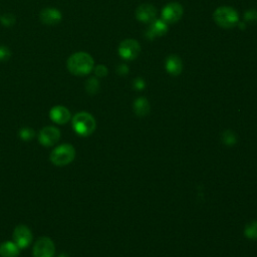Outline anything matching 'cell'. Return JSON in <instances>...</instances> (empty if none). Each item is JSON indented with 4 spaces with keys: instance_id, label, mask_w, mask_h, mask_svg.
Masks as SVG:
<instances>
[{
    "instance_id": "1",
    "label": "cell",
    "mask_w": 257,
    "mask_h": 257,
    "mask_svg": "<svg viewBox=\"0 0 257 257\" xmlns=\"http://www.w3.org/2000/svg\"><path fill=\"white\" fill-rule=\"evenodd\" d=\"M66 66L71 74L76 76H85L91 73L94 69L95 61L91 55L80 51V53H75L68 58Z\"/></svg>"
},
{
    "instance_id": "2",
    "label": "cell",
    "mask_w": 257,
    "mask_h": 257,
    "mask_svg": "<svg viewBox=\"0 0 257 257\" xmlns=\"http://www.w3.org/2000/svg\"><path fill=\"white\" fill-rule=\"evenodd\" d=\"M72 128L78 135L82 137H88L95 132L96 122L94 116L90 113L81 112L75 114L72 118Z\"/></svg>"
},
{
    "instance_id": "3",
    "label": "cell",
    "mask_w": 257,
    "mask_h": 257,
    "mask_svg": "<svg viewBox=\"0 0 257 257\" xmlns=\"http://www.w3.org/2000/svg\"><path fill=\"white\" fill-rule=\"evenodd\" d=\"M213 19L218 27L222 29H233L238 25L239 14L233 7L221 6L214 11Z\"/></svg>"
},
{
    "instance_id": "4",
    "label": "cell",
    "mask_w": 257,
    "mask_h": 257,
    "mask_svg": "<svg viewBox=\"0 0 257 257\" xmlns=\"http://www.w3.org/2000/svg\"><path fill=\"white\" fill-rule=\"evenodd\" d=\"M75 158V150L72 145L63 144L50 153V162L56 166L63 167L70 164Z\"/></svg>"
},
{
    "instance_id": "5",
    "label": "cell",
    "mask_w": 257,
    "mask_h": 257,
    "mask_svg": "<svg viewBox=\"0 0 257 257\" xmlns=\"http://www.w3.org/2000/svg\"><path fill=\"white\" fill-rule=\"evenodd\" d=\"M141 53V46L136 39L128 38L123 40L119 45V55L126 61L136 60Z\"/></svg>"
},
{
    "instance_id": "6",
    "label": "cell",
    "mask_w": 257,
    "mask_h": 257,
    "mask_svg": "<svg viewBox=\"0 0 257 257\" xmlns=\"http://www.w3.org/2000/svg\"><path fill=\"white\" fill-rule=\"evenodd\" d=\"M56 246L48 237L39 238L33 246V257H55Z\"/></svg>"
},
{
    "instance_id": "7",
    "label": "cell",
    "mask_w": 257,
    "mask_h": 257,
    "mask_svg": "<svg viewBox=\"0 0 257 257\" xmlns=\"http://www.w3.org/2000/svg\"><path fill=\"white\" fill-rule=\"evenodd\" d=\"M13 242L20 248H28L32 242V233L25 225H18L13 231Z\"/></svg>"
},
{
    "instance_id": "8",
    "label": "cell",
    "mask_w": 257,
    "mask_h": 257,
    "mask_svg": "<svg viewBox=\"0 0 257 257\" xmlns=\"http://www.w3.org/2000/svg\"><path fill=\"white\" fill-rule=\"evenodd\" d=\"M61 139V131L58 128L48 126L44 127L38 134V142L44 147L56 145Z\"/></svg>"
},
{
    "instance_id": "9",
    "label": "cell",
    "mask_w": 257,
    "mask_h": 257,
    "mask_svg": "<svg viewBox=\"0 0 257 257\" xmlns=\"http://www.w3.org/2000/svg\"><path fill=\"white\" fill-rule=\"evenodd\" d=\"M183 6L177 2H171L164 6L162 10V19L168 24L176 23L183 16Z\"/></svg>"
},
{
    "instance_id": "10",
    "label": "cell",
    "mask_w": 257,
    "mask_h": 257,
    "mask_svg": "<svg viewBox=\"0 0 257 257\" xmlns=\"http://www.w3.org/2000/svg\"><path fill=\"white\" fill-rule=\"evenodd\" d=\"M39 19L43 24L54 27V25H57L62 21L63 14L55 7H46L40 11Z\"/></svg>"
},
{
    "instance_id": "11",
    "label": "cell",
    "mask_w": 257,
    "mask_h": 257,
    "mask_svg": "<svg viewBox=\"0 0 257 257\" xmlns=\"http://www.w3.org/2000/svg\"><path fill=\"white\" fill-rule=\"evenodd\" d=\"M156 16L157 9L152 4L144 3L136 9V18L143 23H152L156 19Z\"/></svg>"
},
{
    "instance_id": "12",
    "label": "cell",
    "mask_w": 257,
    "mask_h": 257,
    "mask_svg": "<svg viewBox=\"0 0 257 257\" xmlns=\"http://www.w3.org/2000/svg\"><path fill=\"white\" fill-rule=\"evenodd\" d=\"M168 32V23L165 22L163 19H155L152 23H150V27L146 32V37L148 39L153 40L156 37L163 36Z\"/></svg>"
},
{
    "instance_id": "13",
    "label": "cell",
    "mask_w": 257,
    "mask_h": 257,
    "mask_svg": "<svg viewBox=\"0 0 257 257\" xmlns=\"http://www.w3.org/2000/svg\"><path fill=\"white\" fill-rule=\"evenodd\" d=\"M50 120L58 125H64L69 122L71 115L68 109L64 106H56L49 111Z\"/></svg>"
},
{
    "instance_id": "14",
    "label": "cell",
    "mask_w": 257,
    "mask_h": 257,
    "mask_svg": "<svg viewBox=\"0 0 257 257\" xmlns=\"http://www.w3.org/2000/svg\"><path fill=\"white\" fill-rule=\"evenodd\" d=\"M165 67L171 75H179L183 70L182 60L176 55H171L166 60Z\"/></svg>"
},
{
    "instance_id": "15",
    "label": "cell",
    "mask_w": 257,
    "mask_h": 257,
    "mask_svg": "<svg viewBox=\"0 0 257 257\" xmlns=\"http://www.w3.org/2000/svg\"><path fill=\"white\" fill-rule=\"evenodd\" d=\"M19 247L12 241H5L0 244V256L1 257H17Z\"/></svg>"
},
{
    "instance_id": "16",
    "label": "cell",
    "mask_w": 257,
    "mask_h": 257,
    "mask_svg": "<svg viewBox=\"0 0 257 257\" xmlns=\"http://www.w3.org/2000/svg\"><path fill=\"white\" fill-rule=\"evenodd\" d=\"M134 111L139 117H146L150 113V104L147 98L138 97L134 101Z\"/></svg>"
},
{
    "instance_id": "17",
    "label": "cell",
    "mask_w": 257,
    "mask_h": 257,
    "mask_svg": "<svg viewBox=\"0 0 257 257\" xmlns=\"http://www.w3.org/2000/svg\"><path fill=\"white\" fill-rule=\"evenodd\" d=\"M244 234L249 239H257V221H251L245 226Z\"/></svg>"
},
{
    "instance_id": "18",
    "label": "cell",
    "mask_w": 257,
    "mask_h": 257,
    "mask_svg": "<svg viewBox=\"0 0 257 257\" xmlns=\"http://www.w3.org/2000/svg\"><path fill=\"white\" fill-rule=\"evenodd\" d=\"M86 91L90 95H96L99 91V83L96 78H90L86 82Z\"/></svg>"
},
{
    "instance_id": "19",
    "label": "cell",
    "mask_w": 257,
    "mask_h": 257,
    "mask_svg": "<svg viewBox=\"0 0 257 257\" xmlns=\"http://www.w3.org/2000/svg\"><path fill=\"white\" fill-rule=\"evenodd\" d=\"M222 141L227 146H233L237 143V137L233 132L226 131L222 135Z\"/></svg>"
},
{
    "instance_id": "20",
    "label": "cell",
    "mask_w": 257,
    "mask_h": 257,
    "mask_svg": "<svg viewBox=\"0 0 257 257\" xmlns=\"http://www.w3.org/2000/svg\"><path fill=\"white\" fill-rule=\"evenodd\" d=\"M0 21H1V23L3 24V27L10 28V27H13V25L15 24L16 18L13 14L6 13V14H3L1 17H0Z\"/></svg>"
},
{
    "instance_id": "21",
    "label": "cell",
    "mask_w": 257,
    "mask_h": 257,
    "mask_svg": "<svg viewBox=\"0 0 257 257\" xmlns=\"http://www.w3.org/2000/svg\"><path fill=\"white\" fill-rule=\"evenodd\" d=\"M19 137L21 140L29 142L34 137V131L31 128H23L19 132Z\"/></svg>"
},
{
    "instance_id": "22",
    "label": "cell",
    "mask_w": 257,
    "mask_h": 257,
    "mask_svg": "<svg viewBox=\"0 0 257 257\" xmlns=\"http://www.w3.org/2000/svg\"><path fill=\"white\" fill-rule=\"evenodd\" d=\"M11 57L10 49L5 45H0V62H6Z\"/></svg>"
},
{
    "instance_id": "23",
    "label": "cell",
    "mask_w": 257,
    "mask_h": 257,
    "mask_svg": "<svg viewBox=\"0 0 257 257\" xmlns=\"http://www.w3.org/2000/svg\"><path fill=\"white\" fill-rule=\"evenodd\" d=\"M94 68H95V73H96L97 78H105V76H107V74L109 72L107 66H105L104 64H98Z\"/></svg>"
},
{
    "instance_id": "24",
    "label": "cell",
    "mask_w": 257,
    "mask_h": 257,
    "mask_svg": "<svg viewBox=\"0 0 257 257\" xmlns=\"http://www.w3.org/2000/svg\"><path fill=\"white\" fill-rule=\"evenodd\" d=\"M245 19L248 22H257V11L256 10H249L245 13Z\"/></svg>"
},
{
    "instance_id": "25",
    "label": "cell",
    "mask_w": 257,
    "mask_h": 257,
    "mask_svg": "<svg viewBox=\"0 0 257 257\" xmlns=\"http://www.w3.org/2000/svg\"><path fill=\"white\" fill-rule=\"evenodd\" d=\"M133 86H134V88H135L136 90H138V91H142V90L145 89L146 84H145V81H144L143 79L138 78V79H136V80L134 81Z\"/></svg>"
},
{
    "instance_id": "26",
    "label": "cell",
    "mask_w": 257,
    "mask_h": 257,
    "mask_svg": "<svg viewBox=\"0 0 257 257\" xmlns=\"http://www.w3.org/2000/svg\"><path fill=\"white\" fill-rule=\"evenodd\" d=\"M117 71L119 74L121 75H125L128 72V67L126 65V64H120L118 67H117Z\"/></svg>"
},
{
    "instance_id": "27",
    "label": "cell",
    "mask_w": 257,
    "mask_h": 257,
    "mask_svg": "<svg viewBox=\"0 0 257 257\" xmlns=\"http://www.w3.org/2000/svg\"><path fill=\"white\" fill-rule=\"evenodd\" d=\"M60 257H67V255H66V254H64H64H62V255H60Z\"/></svg>"
}]
</instances>
